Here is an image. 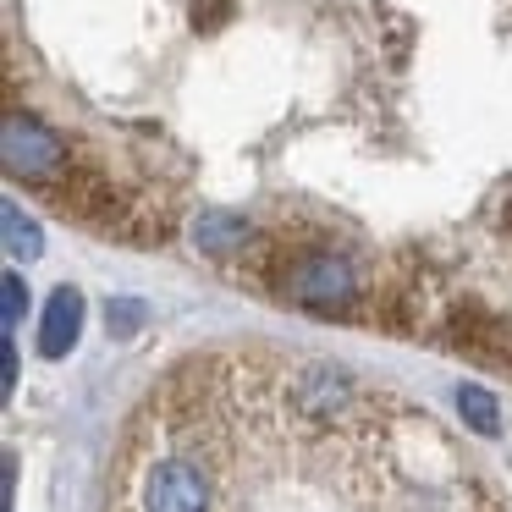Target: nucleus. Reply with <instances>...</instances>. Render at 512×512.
<instances>
[{
  "instance_id": "1",
  "label": "nucleus",
  "mask_w": 512,
  "mask_h": 512,
  "mask_svg": "<svg viewBox=\"0 0 512 512\" xmlns=\"http://www.w3.org/2000/svg\"><path fill=\"white\" fill-rule=\"evenodd\" d=\"M358 265L336 248H303L281 265L276 292L292 303V309H309V314H347L358 303Z\"/></svg>"
},
{
  "instance_id": "2",
  "label": "nucleus",
  "mask_w": 512,
  "mask_h": 512,
  "mask_svg": "<svg viewBox=\"0 0 512 512\" xmlns=\"http://www.w3.org/2000/svg\"><path fill=\"white\" fill-rule=\"evenodd\" d=\"M0 160H6V171H12L17 182H61V171H67V144H61L39 116L12 111L6 127H0Z\"/></svg>"
},
{
  "instance_id": "3",
  "label": "nucleus",
  "mask_w": 512,
  "mask_h": 512,
  "mask_svg": "<svg viewBox=\"0 0 512 512\" xmlns=\"http://www.w3.org/2000/svg\"><path fill=\"white\" fill-rule=\"evenodd\" d=\"M144 512H210V479L188 457H160L138 490Z\"/></svg>"
},
{
  "instance_id": "4",
  "label": "nucleus",
  "mask_w": 512,
  "mask_h": 512,
  "mask_svg": "<svg viewBox=\"0 0 512 512\" xmlns=\"http://www.w3.org/2000/svg\"><path fill=\"white\" fill-rule=\"evenodd\" d=\"M347 402H353V375L336 364H309L292 380V408L303 413V424H336Z\"/></svg>"
},
{
  "instance_id": "5",
  "label": "nucleus",
  "mask_w": 512,
  "mask_h": 512,
  "mask_svg": "<svg viewBox=\"0 0 512 512\" xmlns=\"http://www.w3.org/2000/svg\"><path fill=\"white\" fill-rule=\"evenodd\" d=\"M83 325V292L78 287H56L45 303V320H39V353L45 358H67L72 342H78Z\"/></svg>"
},
{
  "instance_id": "6",
  "label": "nucleus",
  "mask_w": 512,
  "mask_h": 512,
  "mask_svg": "<svg viewBox=\"0 0 512 512\" xmlns=\"http://www.w3.org/2000/svg\"><path fill=\"white\" fill-rule=\"evenodd\" d=\"M248 237H254V226L232 210H204L199 221H193V243H199L204 254H237V248H248Z\"/></svg>"
},
{
  "instance_id": "7",
  "label": "nucleus",
  "mask_w": 512,
  "mask_h": 512,
  "mask_svg": "<svg viewBox=\"0 0 512 512\" xmlns=\"http://www.w3.org/2000/svg\"><path fill=\"white\" fill-rule=\"evenodd\" d=\"M0 226H6V254L12 259H39L45 254V232L23 215V204H12V199L0 204Z\"/></svg>"
},
{
  "instance_id": "8",
  "label": "nucleus",
  "mask_w": 512,
  "mask_h": 512,
  "mask_svg": "<svg viewBox=\"0 0 512 512\" xmlns=\"http://www.w3.org/2000/svg\"><path fill=\"white\" fill-rule=\"evenodd\" d=\"M457 413L468 419L474 435H501V408L485 386H457Z\"/></svg>"
},
{
  "instance_id": "9",
  "label": "nucleus",
  "mask_w": 512,
  "mask_h": 512,
  "mask_svg": "<svg viewBox=\"0 0 512 512\" xmlns=\"http://www.w3.org/2000/svg\"><path fill=\"white\" fill-rule=\"evenodd\" d=\"M105 325H111L116 336H133L138 325H144V303H133V298H116L111 309H105Z\"/></svg>"
},
{
  "instance_id": "10",
  "label": "nucleus",
  "mask_w": 512,
  "mask_h": 512,
  "mask_svg": "<svg viewBox=\"0 0 512 512\" xmlns=\"http://www.w3.org/2000/svg\"><path fill=\"white\" fill-rule=\"evenodd\" d=\"M0 292H6V331H17V325H23V309H28V287H23V276H17V270H6Z\"/></svg>"
},
{
  "instance_id": "11",
  "label": "nucleus",
  "mask_w": 512,
  "mask_h": 512,
  "mask_svg": "<svg viewBox=\"0 0 512 512\" xmlns=\"http://www.w3.org/2000/svg\"><path fill=\"white\" fill-rule=\"evenodd\" d=\"M0 375H6V391L17 386V347H12V336H6V347H0Z\"/></svg>"
}]
</instances>
